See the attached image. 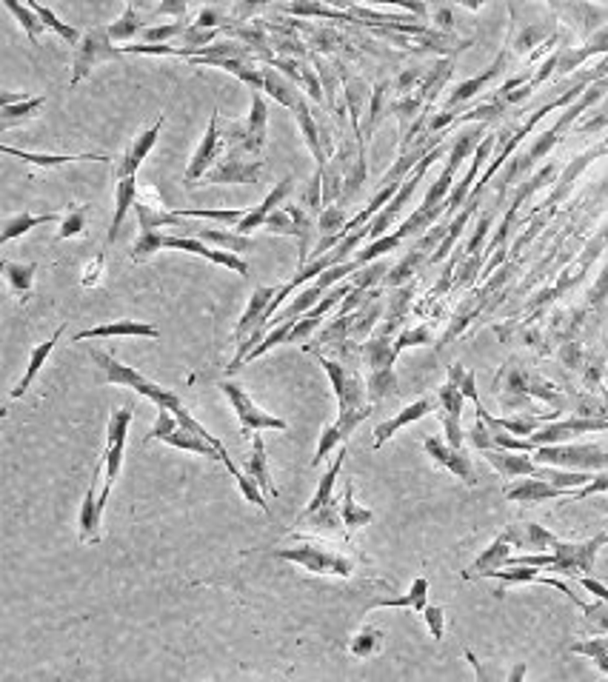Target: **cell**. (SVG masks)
<instances>
[{
	"instance_id": "obj_1",
	"label": "cell",
	"mask_w": 608,
	"mask_h": 682,
	"mask_svg": "<svg viewBox=\"0 0 608 682\" xmlns=\"http://www.w3.org/2000/svg\"><path fill=\"white\" fill-rule=\"evenodd\" d=\"M314 354H317L320 366L326 368V375L334 385V394H338V405H340L338 420H334L331 426H326V431L320 434V443L314 448L312 465H320L331 451L346 446V440L355 434V429L363 423V420L372 414L374 405L369 403V388H366V383L355 371V366L331 360V357H323L320 351H314Z\"/></svg>"
},
{
	"instance_id": "obj_2",
	"label": "cell",
	"mask_w": 608,
	"mask_h": 682,
	"mask_svg": "<svg viewBox=\"0 0 608 682\" xmlns=\"http://www.w3.org/2000/svg\"><path fill=\"white\" fill-rule=\"evenodd\" d=\"M92 363L101 368V383H106V385H126V388H132V392H137L140 397H146V400H152L157 409H169V412H174V417L181 420V426H186V429H191V431H198V434H203V437H209V440L217 446V448H226L223 446L217 437L206 429L200 420L189 412V405L172 392V388H163V385H157V383H152V380H146L140 375V371L135 368V366H123L120 360L111 351H103V349H92Z\"/></svg>"
},
{
	"instance_id": "obj_3",
	"label": "cell",
	"mask_w": 608,
	"mask_h": 682,
	"mask_svg": "<svg viewBox=\"0 0 608 682\" xmlns=\"http://www.w3.org/2000/svg\"><path fill=\"white\" fill-rule=\"evenodd\" d=\"M269 554L306 568L309 574H317V577H343L346 580L355 574V557L346 554V551L338 545L320 540L317 534L292 545V548H275V551H269Z\"/></svg>"
},
{
	"instance_id": "obj_4",
	"label": "cell",
	"mask_w": 608,
	"mask_h": 682,
	"mask_svg": "<svg viewBox=\"0 0 608 682\" xmlns=\"http://www.w3.org/2000/svg\"><path fill=\"white\" fill-rule=\"evenodd\" d=\"M220 132L229 152L260 157V152L266 149V132H269V103L263 92H251V111L246 120H229Z\"/></svg>"
},
{
	"instance_id": "obj_5",
	"label": "cell",
	"mask_w": 608,
	"mask_h": 682,
	"mask_svg": "<svg viewBox=\"0 0 608 682\" xmlns=\"http://www.w3.org/2000/svg\"><path fill=\"white\" fill-rule=\"evenodd\" d=\"M120 55H123V49H118L115 40L109 38V29L106 26H92L89 31H84V38L75 43L69 86L75 89L77 84H84L98 63L120 60Z\"/></svg>"
},
{
	"instance_id": "obj_6",
	"label": "cell",
	"mask_w": 608,
	"mask_h": 682,
	"mask_svg": "<svg viewBox=\"0 0 608 682\" xmlns=\"http://www.w3.org/2000/svg\"><path fill=\"white\" fill-rule=\"evenodd\" d=\"M129 426H132V409L129 405L111 412L109 431H106V451H103L106 474H103V485H101V494H98V502H101L103 511H106V502H109V494H111V485H115L120 468H123V451H126V434H129Z\"/></svg>"
},
{
	"instance_id": "obj_7",
	"label": "cell",
	"mask_w": 608,
	"mask_h": 682,
	"mask_svg": "<svg viewBox=\"0 0 608 682\" xmlns=\"http://www.w3.org/2000/svg\"><path fill=\"white\" fill-rule=\"evenodd\" d=\"M220 392L226 394V400L232 403V409H234V414L240 420V434H243V440H251V434L254 431H263V429H278V431L289 429V423H286V420L263 412L260 405L254 403L234 380H223L220 383Z\"/></svg>"
},
{
	"instance_id": "obj_8",
	"label": "cell",
	"mask_w": 608,
	"mask_h": 682,
	"mask_svg": "<svg viewBox=\"0 0 608 682\" xmlns=\"http://www.w3.org/2000/svg\"><path fill=\"white\" fill-rule=\"evenodd\" d=\"M157 246L160 249H174V252H186V254L203 257V260H209V263H215V266H226V269L237 271L240 278H249V263L243 260V254H234V252H226V249H215V246H209V243H203V240L191 237V235H169L166 229H160L157 232Z\"/></svg>"
},
{
	"instance_id": "obj_9",
	"label": "cell",
	"mask_w": 608,
	"mask_h": 682,
	"mask_svg": "<svg viewBox=\"0 0 608 682\" xmlns=\"http://www.w3.org/2000/svg\"><path fill=\"white\" fill-rule=\"evenodd\" d=\"M537 463L540 465H557V468H571V471H600L608 468V451L597 446H537Z\"/></svg>"
},
{
	"instance_id": "obj_10",
	"label": "cell",
	"mask_w": 608,
	"mask_h": 682,
	"mask_svg": "<svg viewBox=\"0 0 608 682\" xmlns=\"http://www.w3.org/2000/svg\"><path fill=\"white\" fill-rule=\"evenodd\" d=\"M260 174H263V160L260 157H251L243 152H226L217 164L203 174V183H234V186H246V183H260Z\"/></svg>"
},
{
	"instance_id": "obj_11",
	"label": "cell",
	"mask_w": 608,
	"mask_h": 682,
	"mask_svg": "<svg viewBox=\"0 0 608 682\" xmlns=\"http://www.w3.org/2000/svg\"><path fill=\"white\" fill-rule=\"evenodd\" d=\"M608 543V534H597L595 540L588 543H554V560L549 565V571H560V574H588L595 568V557L600 545Z\"/></svg>"
},
{
	"instance_id": "obj_12",
	"label": "cell",
	"mask_w": 608,
	"mask_h": 682,
	"mask_svg": "<svg viewBox=\"0 0 608 682\" xmlns=\"http://www.w3.org/2000/svg\"><path fill=\"white\" fill-rule=\"evenodd\" d=\"M226 152L229 149H226V143H223V132H220V111L215 109L212 111V120H209V128H206L200 146H198L195 155H191V160H189L186 183L195 186V181H203V174L209 172Z\"/></svg>"
},
{
	"instance_id": "obj_13",
	"label": "cell",
	"mask_w": 608,
	"mask_h": 682,
	"mask_svg": "<svg viewBox=\"0 0 608 682\" xmlns=\"http://www.w3.org/2000/svg\"><path fill=\"white\" fill-rule=\"evenodd\" d=\"M106 474V463L101 457V463L94 465V477H92V485L86 489L84 494V502H80V511H77V537L84 545H98L101 543V523H103V509L98 502V480H103Z\"/></svg>"
},
{
	"instance_id": "obj_14",
	"label": "cell",
	"mask_w": 608,
	"mask_h": 682,
	"mask_svg": "<svg viewBox=\"0 0 608 682\" xmlns=\"http://www.w3.org/2000/svg\"><path fill=\"white\" fill-rule=\"evenodd\" d=\"M163 123H166V118L160 115V120L152 123V126L146 128V132H140V135L129 143V149H126V152L115 160V164H111V177H115V183L123 181V177L137 174L140 164L149 157V152L154 149V143H157L160 132H163Z\"/></svg>"
},
{
	"instance_id": "obj_15",
	"label": "cell",
	"mask_w": 608,
	"mask_h": 682,
	"mask_svg": "<svg viewBox=\"0 0 608 682\" xmlns=\"http://www.w3.org/2000/svg\"><path fill=\"white\" fill-rule=\"evenodd\" d=\"M292 189H295V177H292V174H286L283 181H280L275 189H271V191L266 194L263 203H258V206H251V208H249L246 217L234 226V232H240V235H251V229H263L266 220H269V215L275 212V208H280V206H283V200L289 198Z\"/></svg>"
},
{
	"instance_id": "obj_16",
	"label": "cell",
	"mask_w": 608,
	"mask_h": 682,
	"mask_svg": "<svg viewBox=\"0 0 608 682\" xmlns=\"http://www.w3.org/2000/svg\"><path fill=\"white\" fill-rule=\"evenodd\" d=\"M275 295H278L275 286H258V288L251 291V300H249V306H246V312L240 314L237 329H234V343H237V346L243 343V340H249L254 332H258V329L263 326L266 312H269L271 300H275Z\"/></svg>"
},
{
	"instance_id": "obj_17",
	"label": "cell",
	"mask_w": 608,
	"mask_h": 682,
	"mask_svg": "<svg viewBox=\"0 0 608 682\" xmlns=\"http://www.w3.org/2000/svg\"><path fill=\"white\" fill-rule=\"evenodd\" d=\"M423 448L428 451V457L440 463L443 468H449L454 477H460L466 485H477V474H474V465H471V457L463 448H454V446H445L440 440H435V437H428V440L423 443Z\"/></svg>"
},
{
	"instance_id": "obj_18",
	"label": "cell",
	"mask_w": 608,
	"mask_h": 682,
	"mask_svg": "<svg viewBox=\"0 0 608 682\" xmlns=\"http://www.w3.org/2000/svg\"><path fill=\"white\" fill-rule=\"evenodd\" d=\"M608 420H586V417H574V420H563V423H551L546 429H540L537 434H532L529 440L534 446H554V443H566L571 437H577L583 431H605Z\"/></svg>"
},
{
	"instance_id": "obj_19",
	"label": "cell",
	"mask_w": 608,
	"mask_h": 682,
	"mask_svg": "<svg viewBox=\"0 0 608 682\" xmlns=\"http://www.w3.org/2000/svg\"><path fill=\"white\" fill-rule=\"evenodd\" d=\"M178 229L183 235H191V237H198L203 243H209V246H215V249H226V252H234V254H246V252L254 249V240L249 235L220 232V229H209V226H195V223H186V217H183V223L178 226Z\"/></svg>"
},
{
	"instance_id": "obj_20",
	"label": "cell",
	"mask_w": 608,
	"mask_h": 682,
	"mask_svg": "<svg viewBox=\"0 0 608 682\" xmlns=\"http://www.w3.org/2000/svg\"><path fill=\"white\" fill-rule=\"evenodd\" d=\"M106 337H146V340H157L160 329L152 326V323L143 320H111V323H101V326H92L86 332L75 334V343L80 340H106Z\"/></svg>"
},
{
	"instance_id": "obj_21",
	"label": "cell",
	"mask_w": 608,
	"mask_h": 682,
	"mask_svg": "<svg viewBox=\"0 0 608 682\" xmlns=\"http://www.w3.org/2000/svg\"><path fill=\"white\" fill-rule=\"evenodd\" d=\"M440 409H443V429H445V440H449V446L460 448L463 446V429H460V414H463V400H466V394L460 392L457 383H445L440 388Z\"/></svg>"
},
{
	"instance_id": "obj_22",
	"label": "cell",
	"mask_w": 608,
	"mask_h": 682,
	"mask_svg": "<svg viewBox=\"0 0 608 682\" xmlns=\"http://www.w3.org/2000/svg\"><path fill=\"white\" fill-rule=\"evenodd\" d=\"M557 497H571L568 489H560V485H551L542 477H529V480H517L506 489V500L520 502V506H534V502L542 500H557Z\"/></svg>"
},
{
	"instance_id": "obj_23",
	"label": "cell",
	"mask_w": 608,
	"mask_h": 682,
	"mask_svg": "<svg viewBox=\"0 0 608 682\" xmlns=\"http://www.w3.org/2000/svg\"><path fill=\"white\" fill-rule=\"evenodd\" d=\"M486 460L500 471L503 477H540L537 463L525 457V451H508V448H486Z\"/></svg>"
},
{
	"instance_id": "obj_24",
	"label": "cell",
	"mask_w": 608,
	"mask_h": 682,
	"mask_svg": "<svg viewBox=\"0 0 608 682\" xmlns=\"http://www.w3.org/2000/svg\"><path fill=\"white\" fill-rule=\"evenodd\" d=\"M431 412H435V400H428V397L406 405V409L400 412V414H394L392 420H386V423H380V426L374 429V448L386 446V440H392V437H394L400 429H406L409 423H414V420H420V417H426V414H431Z\"/></svg>"
},
{
	"instance_id": "obj_25",
	"label": "cell",
	"mask_w": 608,
	"mask_h": 682,
	"mask_svg": "<svg viewBox=\"0 0 608 682\" xmlns=\"http://www.w3.org/2000/svg\"><path fill=\"white\" fill-rule=\"evenodd\" d=\"M503 537L517 545V548H525L529 554H537V551H546V548H554L557 537L551 531H546L542 526H534V523H517V526H508L503 531Z\"/></svg>"
},
{
	"instance_id": "obj_26",
	"label": "cell",
	"mask_w": 608,
	"mask_h": 682,
	"mask_svg": "<svg viewBox=\"0 0 608 682\" xmlns=\"http://www.w3.org/2000/svg\"><path fill=\"white\" fill-rule=\"evenodd\" d=\"M243 471H246V474H249L254 483L260 485L263 494L278 497V485H275V480H271L269 457H266V443H263L260 431L251 434V451H249V457H246V463H243Z\"/></svg>"
},
{
	"instance_id": "obj_27",
	"label": "cell",
	"mask_w": 608,
	"mask_h": 682,
	"mask_svg": "<svg viewBox=\"0 0 608 682\" xmlns=\"http://www.w3.org/2000/svg\"><path fill=\"white\" fill-rule=\"evenodd\" d=\"M4 152L23 160V164L31 166H43V169H57L66 164H77V160H92V164H115L106 155H43V152H26V149H14V146H4Z\"/></svg>"
},
{
	"instance_id": "obj_28",
	"label": "cell",
	"mask_w": 608,
	"mask_h": 682,
	"mask_svg": "<svg viewBox=\"0 0 608 682\" xmlns=\"http://www.w3.org/2000/svg\"><path fill=\"white\" fill-rule=\"evenodd\" d=\"M63 332H66V326H57L55 329V334L46 340V343H38L35 349L29 351V366H26V375L14 383V388H12V397H23L26 392H29V385L35 383V377L40 375V368L46 366V360H49V354L55 351V346H57V340L63 337Z\"/></svg>"
},
{
	"instance_id": "obj_29",
	"label": "cell",
	"mask_w": 608,
	"mask_h": 682,
	"mask_svg": "<svg viewBox=\"0 0 608 682\" xmlns=\"http://www.w3.org/2000/svg\"><path fill=\"white\" fill-rule=\"evenodd\" d=\"M135 203H137V174L123 177V181H118V186H115V217H111L106 243H115V240H118L120 226H123L126 215H129V208H132Z\"/></svg>"
},
{
	"instance_id": "obj_30",
	"label": "cell",
	"mask_w": 608,
	"mask_h": 682,
	"mask_svg": "<svg viewBox=\"0 0 608 682\" xmlns=\"http://www.w3.org/2000/svg\"><path fill=\"white\" fill-rule=\"evenodd\" d=\"M63 215L60 212H46V215H31V212H18V215H9L4 220V232H0V243H12L23 235H29L31 229H38L43 223H60Z\"/></svg>"
},
{
	"instance_id": "obj_31",
	"label": "cell",
	"mask_w": 608,
	"mask_h": 682,
	"mask_svg": "<svg viewBox=\"0 0 608 682\" xmlns=\"http://www.w3.org/2000/svg\"><path fill=\"white\" fill-rule=\"evenodd\" d=\"M46 106V94L38 97H26L23 103H12V106H0V132H9L14 126H23L31 118H38V111Z\"/></svg>"
},
{
	"instance_id": "obj_32",
	"label": "cell",
	"mask_w": 608,
	"mask_h": 682,
	"mask_svg": "<svg viewBox=\"0 0 608 682\" xmlns=\"http://www.w3.org/2000/svg\"><path fill=\"white\" fill-rule=\"evenodd\" d=\"M0 269H4V278H6V286H9L12 295L18 300H26L31 286H35L38 263H12V260H4Z\"/></svg>"
},
{
	"instance_id": "obj_33",
	"label": "cell",
	"mask_w": 608,
	"mask_h": 682,
	"mask_svg": "<svg viewBox=\"0 0 608 682\" xmlns=\"http://www.w3.org/2000/svg\"><path fill=\"white\" fill-rule=\"evenodd\" d=\"M343 460H346V446L338 448V457H334V463L329 465L326 474L320 477L317 492H314V497L309 500V506L303 509V511H317V509L329 506V502H338V497H334V483H338V474H340V468H343Z\"/></svg>"
},
{
	"instance_id": "obj_34",
	"label": "cell",
	"mask_w": 608,
	"mask_h": 682,
	"mask_svg": "<svg viewBox=\"0 0 608 682\" xmlns=\"http://www.w3.org/2000/svg\"><path fill=\"white\" fill-rule=\"evenodd\" d=\"M508 545H511V543L500 534V537L494 540V543L483 551V554L477 557V562H474L463 577L471 580V577H483L486 571H494V568H503V565L508 562Z\"/></svg>"
},
{
	"instance_id": "obj_35",
	"label": "cell",
	"mask_w": 608,
	"mask_h": 682,
	"mask_svg": "<svg viewBox=\"0 0 608 682\" xmlns=\"http://www.w3.org/2000/svg\"><path fill=\"white\" fill-rule=\"evenodd\" d=\"M4 6H6V12L12 14V18L21 23V29L26 31V38L38 46L40 38H43V31H46V23L40 21V14L31 6H23L21 0H4Z\"/></svg>"
},
{
	"instance_id": "obj_36",
	"label": "cell",
	"mask_w": 608,
	"mask_h": 682,
	"mask_svg": "<svg viewBox=\"0 0 608 682\" xmlns=\"http://www.w3.org/2000/svg\"><path fill=\"white\" fill-rule=\"evenodd\" d=\"M340 514H343V523H346V531H357L363 526H369L374 514L372 509H363L360 502H355V483L346 480V492H343V502H340Z\"/></svg>"
},
{
	"instance_id": "obj_37",
	"label": "cell",
	"mask_w": 608,
	"mask_h": 682,
	"mask_svg": "<svg viewBox=\"0 0 608 682\" xmlns=\"http://www.w3.org/2000/svg\"><path fill=\"white\" fill-rule=\"evenodd\" d=\"M426 594H428V580L418 577L411 582L409 594L392 597V599H377L374 608H414V611H423L426 608Z\"/></svg>"
},
{
	"instance_id": "obj_38",
	"label": "cell",
	"mask_w": 608,
	"mask_h": 682,
	"mask_svg": "<svg viewBox=\"0 0 608 682\" xmlns=\"http://www.w3.org/2000/svg\"><path fill=\"white\" fill-rule=\"evenodd\" d=\"M383 640H386V634H383L380 628L366 625V628H360L357 634L348 640V651L355 654V657H360V660H369V657L380 654Z\"/></svg>"
},
{
	"instance_id": "obj_39",
	"label": "cell",
	"mask_w": 608,
	"mask_h": 682,
	"mask_svg": "<svg viewBox=\"0 0 608 682\" xmlns=\"http://www.w3.org/2000/svg\"><path fill=\"white\" fill-rule=\"evenodd\" d=\"M366 388H369V403L377 405L383 400H389L397 392V375H394V366L392 368H377L366 380Z\"/></svg>"
},
{
	"instance_id": "obj_40",
	"label": "cell",
	"mask_w": 608,
	"mask_h": 682,
	"mask_svg": "<svg viewBox=\"0 0 608 682\" xmlns=\"http://www.w3.org/2000/svg\"><path fill=\"white\" fill-rule=\"evenodd\" d=\"M106 29H109V38L115 40V43H126V40H132V38L140 35L143 21H140V14H137L135 6H126L120 18L115 23H109Z\"/></svg>"
},
{
	"instance_id": "obj_41",
	"label": "cell",
	"mask_w": 608,
	"mask_h": 682,
	"mask_svg": "<svg viewBox=\"0 0 608 682\" xmlns=\"http://www.w3.org/2000/svg\"><path fill=\"white\" fill-rule=\"evenodd\" d=\"M295 323H297V320H283V323H275V329H269V332H266V337L260 340V343H258V346H254V349L249 351L246 363H251V360H258V357L269 354V351L275 349V346L289 343V337H292Z\"/></svg>"
},
{
	"instance_id": "obj_42",
	"label": "cell",
	"mask_w": 608,
	"mask_h": 682,
	"mask_svg": "<svg viewBox=\"0 0 608 682\" xmlns=\"http://www.w3.org/2000/svg\"><path fill=\"white\" fill-rule=\"evenodd\" d=\"M23 4H26V6H31V9H35V12L40 14V21L46 23V29H49V31H55V35H57V38H63L66 43H77L80 38H84V35H80V31H77L75 26L63 23V21L57 18V14L52 12V9H46V6L40 4V0H23Z\"/></svg>"
},
{
	"instance_id": "obj_43",
	"label": "cell",
	"mask_w": 608,
	"mask_h": 682,
	"mask_svg": "<svg viewBox=\"0 0 608 682\" xmlns=\"http://www.w3.org/2000/svg\"><path fill=\"white\" fill-rule=\"evenodd\" d=\"M249 208H183L178 212L181 217H198V220H217V223H229L232 229L246 217Z\"/></svg>"
},
{
	"instance_id": "obj_44",
	"label": "cell",
	"mask_w": 608,
	"mask_h": 682,
	"mask_svg": "<svg viewBox=\"0 0 608 682\" xmlns=\"http://www.w3.org/2000/svg\"><path fill=\"white\" fill-rule=\"evenodd\" d=\"M86 215H89V206H84V203L69 206V212H63L60 229H57V240H69V237L84 235V229H86Z\"/></svg>"
},
{
	"instance_id": "obj_45",
	"label": "cell",
	"mask_w": 608,
	"mask_h": 682,
	"mask_svg": "<svg viewBox=\"0 0 608 682\" xmlns=\"http://www.w3.org/2000/svg\"><path fill=\"white\" fill-rule=\"evenodd\" d=\"M389 92H392V84H389V80H380V84L374 86V92H372L369 123H366V140H369V135L374 132L377 123H380V118H383V111H386V97H389Z\"/></svg>"
},
{
	"instance_id": "obj_46",
	"label": "cell",
	"mask_w": 608,
	"mask_h": 682,
	"mask_svg": "<svg viewBox=\"0 0 608 682\" xmlns=\"http://www.w3.org/2000/svg\"><path fill=\"white\" fill-rule=\"evenodd\" d=\"M186 31V21L181 23H160V26H143L140 40L143 43H169L174 38H181Z\"/></svg>"
},
{
	"instance_id": "obj_47",
	"label": "cell",
	"mask_w": 608,
	"mask_h": 682,
	"mask_svg": "<svg viewBox=\"0 0 608 682\" xmlns=\"http://www.w3.org/2000/svg\"><path fill=\"white\" fill-rule=\"evenodd\" d=\"M266 232H271V235H297V223H295V215H292V208L289 206H280V208H275V212L269 215V220H266V226H263Z\"/></svg>"
},
{
	"instance_id": "obj_48",
	"label": "cell",
	"mask_w": 608,
	"mask_h": 682,
	"mask_svg": "<svg viewBox=\"0 0 608 682\" xmlns=\"http://www.w3.org/2000/svg\"><path fill=\"white\" fill-rule=\"evenodd\" d=\"M571 651H574V654H586V657H591V660H595V662L600 665V671H605V674H608V637L577 642V645H571Z\"/></svg>"
},
{
	"instance_id": "obj_49",
	"label": "cell",
	"mask_w": 608,
	"mask_h": 682,
	"mask_svg": "<svg viewBox=\"0 0 608 682\" xmlns=\"http://www.w3.org/2000/svg\"><path fill=\"white\" fill-rule=\"evenodd\" d=\"M217 35H220V29H203L198 23H189L186 31L181 35V43L183 46H209L217 40Z\"/></svg>"
},
{
	"instance_id": "obj_50",
	"label": "cell",
	"mask_w": 608,
	"mask_h": 682,
	"mask_svg": "<svg viewBox=\"0 0 608 682\" xmlns=\"http://www.w3.org/2000/svg\"><path fill=\"white\" fill-rule=\"evenodd\" d=\"M103 274H106V254L101 252V254H94V260H89V263L84 266V278H80V286H84V288L101 286Z\"/></svg>"
},
{
	"instance_id": "obj_51",
	"label": "cell",
	"mask_w": 608,
	"mask_h": 682,
	"mask_svg": "<svg viewBox=\"0 0 608 682\" xmlns=\"http://www.w3.org/2000/svg\"><path fill=\"white\" fill-rule=\"evenodd\" d=\"M428 340H431V332H428L426 326L406 329V332H400V334H397L394 349H397V354H400L403 349H409V346H423V343H428Z\"/></svg>"
},
{
	"instance_id": "obj_52",
	"label": "cell",
	"mask_w": 608,
	"mask_h": 682,
	"mask_svg": "<svg viewBox=\"0 0 608 682\" xmlns=\"http://www.w3.org/2000/svg\"><path fill=\"white\" fill-rule=\"evenodd\" d=\"M503 63V60H500ZM500 63H498V66H494V69H489L483 77H474V80H469V84H463L457 92H454V97H452V106H457L460 101H466V97H471L474 92H480V89H483L486 84H489V80L494 77V75H498V69H500Z\"/></svg>"
},
{
	"instance_id": "obj_53",
	"label": "cell",
	"mask_w": 608,
	"mask_h": 682,
	"mask_svg": "<svg viewBox=\"0 0 608 682\" xmlns=\"http://www.w3.org/2000/svg\"><path fill=\"white\" fill-rule=\"evenodd\" d=\"M383 274H386V266L374 263V260H372V263H366L363 269L355 271V280H351V283L360 286V288H372V286L383 278Z\"/></svg>"
},
{
	"instance_id": "obj_54",
	"label": "cell",
	"mask_w": 608,
	"mask_h": 682,
	"mask_svg": "<svg viewBox=\"0 0 608 682\" xmlns=\"http://www.w3.org/2000/svg\"><path fill=\"white\" fill-rule=\"evenodd\" d=\"M586 616H588V625L597 631V634H608V603L600 599L597 606H583Z\"/></svg>"
},
{
	"instance_id": "obj_55",
	"label": "cell",
	"mask_w": 608,
	"mask_h": 682,
	"mask_svg": "<svg viewBox=\"0 0 608 682\" xmlns=\"http://www.w3.org/2000/svg\"><path fill=\"white\" fill-rule=\"evenodd\" d=\"M303 92H309V97L314 103H323L326 101V89L320 86V75H317V69H309L306 63H303V86H300Z\"/></svg>"
},
{
	"instance_id": "obj_56",
	"label": "cell",
	"mask_w": 608,
	"mask_h": 682,
	"mask_svg": "<svg viewBox=\"0 0 608 682\" xmlns=\"http://www.w3.org/2000/svg\"><path fill=\"white\" fill-rule=\"evenodd\" d=\"M420 614H423V620H426V625H428V631H431V637L443 640V625H445V611H443V606H426Z\"/></svg>"
},
{
	"instance_id": "obj_57",
	"label": "cell",
	"mask_w": 608,
	"mask_h": 682,
	"mask_svg": "<svg viewBox=\"0 0 608 682\" xmlns=\"http://www.w3.org/2000/svg\"><path fill=\"white\" fill-rule=\"evenodd\" d=\"M186 9H189V0H160V6L152 12L154 18H178V21H183L186 18Z\"/></svg>"
},
{
	"instance_id": "obj_58",
	"label": "cell",
	"mask_w": 608,
	"mask_h": 682,
	"mask_svg": "<svg viewBox=\"0 0 608 682\" xmlns=\"http://www.w3.org/2000/svg\"><path fill=\"white\" fill-rule=\"evenodd\" d=\"M600 492H608V471L605 474H597L595 480H591L588 485H583V489L571 492V500H583V497H591V494H600Z\"/></svg>"
},
{
	"instance_id": "obj_59",
	"label": "cell",
	"mask_w": 608,
	"mask_h": 682,
	"mask_svg": "<svg viewBox=\"0 0 608 682\" xmlns=\"http://www.w3.org/2000/svg\"><path fill=\"white\" fill-rule=\"evenodd\" d=\"M266 6H271V0H237L234 14H237L240 21H243V18H251L254 12H260V9H266Z\"/></svg>"
},
{
	"instance_id": "obj_60",
	"label": "cell",
	"mask_w": 608,
	"mask_h": 682,
	"mask_svg": "<svg viewBox=\"0 0 608 682\" xmlns=\"http://www.w3.org/2000/svg\"><path fill=\"white\" fill-rule=\"evenodd\" d=\"M195 23L203 26V29H223V14H220V9L209 6V9H203V12L198 14Z\"/></svg>"
},
{
	"instance_id": "obj_61",
	"label": "cell",
	"mask_w": 608,
	"mask_h": 682,
	"mask_svg": "<svg viewBox=\"0 0 608 682\" xmlns=\"http://www.w3.org/2000/svg\"><path fill=\"white\" fill-rule=\"evenodd\" d=\"M418 80H420V72H418V69H409V72L400 75V80L394 84V92H397V94H406V92H409V86H414V84H418Z\"/></svg>"
},
{
	"instance_id": "obj_62",
	"label": "cell",
	"mask_w": 608,
	"mask_h": 682,
	"mask_svg": "<svg viewBox=\"0 0 608 682\" xmlns=\"http://www.w3.org/2000/svg\"><path fill=\"white\" fill-rule=\"evenodd\" d=\"M580 582H583V589H586V591H591L597 599H605V603H608V589L603 586V582L591 580V577H580Z\"/></svg>"
},
{
	"instance_id": "obj_63",
	"label": "cell",
	"mask_w": 608,
	"mask_h": 682,
	"mask_svg": "<svg viewBox=\"0 0 608 682\" xmlns=\"http://www.w3.org/2000/svg\"><path fill=\"white\" fill-rule=\"evenodd\" d=\"M26 97H31L29 92H0V106H12V103H23Z\"/></svg>"
},
{
	"instance_id": "obj_64",
	"label": "cell",
	"mask_w": 608,
	"mask_h": 682,
	"mask_svg": "<svg viewBox=\"0 0 608 682\" xmlns=\"http://www.w3.org/2000/svg\"><path fill=\"white\" fill-rule=\"evenodd\" d=\"M126 6H135V9H140V6H143V0H126Z\"/></svg>"
}]
</instances>
